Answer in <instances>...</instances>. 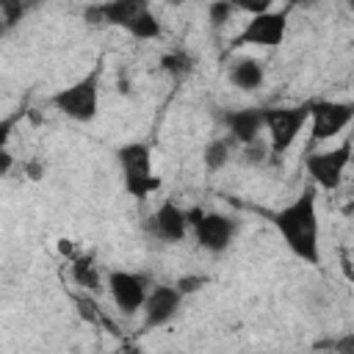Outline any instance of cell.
Here are the masks:
<instances>
[{
    "instance_id": "obj_12",
    "label": "cell",
    "mask_w": 354,
    "mask_h": 354,
    "mask_svg": "<svg viewBox=\"0 0 354 354\" xmlns=\"http://www.w3.org/2000/svg\"><path fill=\"white\" fill-rule=\"evenodd\" d=\"M224 124L235 141H241L243 147H252L260 141L266 116H263V108H235L224 113Z\"/></svg>"
},
{
    "instance_id": "obj_22",
    "label": "cell",
    "mask_w": 354,
    "mask_h": 354,
    "mask_svg": "<svg viewBox=\"0 0 354 354\" xmlns=\"http://www.w3.org/2000/svg\"><path fill=\"white\" fill-rule=\"evenodd\" d=\"M205 282H207V279H205V277H199V274H185V277H180V279H177V290H180L183 296H188V293H196Z\"/></svg>"
},
{
    "instance_id": "obj_15",
    "label": "cell",
    "mask_w": 354,
    "mask_h": 354,
    "mask_svg": "<svg viewBox=\"0 0 354 354\" xmlns=\"http://www.w3.org/2000/svg\"><path fill=\"white\" fill-rule=\"evenodd\" d=\"M72 279L77 282V288H83L86 293H100L102 290V282H100V274H97V266L91 257H77L75 266H72Z\"/></svg>"
},
{
    "instance_id": "obj_8",
    "label": "cell",
    "mask_w": 354,
    "mask_h": 354,
    "mask_svg": "<svg viewBox=\"0 0 354 354\" xmlns=\"http://www.w3.org/2000/svg\"><path fill=\"white\" fill-rule=\"evenodd\" d=\"M354 119V102L340 100H310V136L313 141H326L343 133Z\"/></svg>"
},
{
    "instance_id": "obj_23",
    "label": "cell",
    "mask_w": 354,
    "mask_h": 354,
    "mask_svg": "<svg viewBox=\"0 0 354 354\" xmlns=\"http://www.w3.org/2000/svg\"><path fill=\"white\" fill-rule=\"evenodd\" d=\"M335 351L337 354H354V335H346L335 343Z\"/></svg>"
},
{
    "instance_id": "obj_3",
    "label": "cell",
    "mask_w": 354,
    "mask_h": 354,
    "mask_svg": "<svg viewBox=\"0 0 354 354\" xmlns=\"http://www.w3.org/2000/svg\"><path fill=\"white\" fill-rule=\"evenodd\" d=\"M53 108L75 122H91L100 111V72H88L80 80L58 88L53 94Z\"/></svg>"
},
{
    "instance_id": "obj_25",
    "label": "cell",
    "mask_w": 354,
    "mask_h": 354,
    "mask_svg": "<svg viewBox=\"0 0 354 354\" xmlns=\"http://www.w3.org/2000/svg\"><path fill=\"white\" fill-rule=\"evenodd\" d=\"M348 8H351V11H354V0H351V3H348Z\"/></svg>"
},
{
    "instance_id": "obj_9",
    "label": "cell",
    "mask_w": 354,
    "mask_h": 354,
    "mask_svg": "<svg viewBox=\"0 0 354 354\" xmlns=\"http://www.w3.org/2000/svg\"><path fill=\"white\" fill-rule=\"evenodd\" d=\"M108 288H111V296H113L116 307L127 315L136 313V310H144L147 296H149L147 277L136 274V271H111L108 274Z\"/></svg>"
},
{
    "instance_id": "obj_14",
    "label": "cell",
    "mask_w": 354,
    "mask_h": 354,
    "mask_svg": "<svg viewBox=\"0 0 354 354\" xmlns=\"http://www.w3.org/2000/svg\"><path fill=\"white\" fill-rule=\"evenodd\" d=\"M227 77H230V83H232L235 88H241V91H254V88L263 86L266 72H263V64H260V61H254V58H238V61L230 66Z\"/></svg>"
},
{
    "instance_id": "obj_16",
    "label": "cell",
    "mask_w": 354,
    "mask_h": 354,
    "mask_svg": "<svg viewBox=\"0 0 354 354\" xmlns=\"http://www.w3.org/2000/svg\"><path fill=\"white\" fill-rule=\"evenodd\" d=\"M136 39H141V41H149V39H160V19L149 11V8H144L136 19H133V25L127 28Z\"/></svg>"
},
{
    "instance_id": "obj_18",
    "label": "cell",
    "mask_w": 354,
    "mask_h": 354,
    "mask_svg": "<svg viewBox=\"0 0 354 354\" xmlns=\"http://www.w3.org/2000/svg\"><path fill=\"white\" fill-rule=\"evenodd\" d=\"M160 66H163V72H169V75H174V77H185V75L194 69V61H191L188 53L171 50V53H166V55L160 58Z\"/></svg>"
},
{
    "instance_id": "obj_2",
    "label": "cell",
    "mask_w": 354,
    "mask_h": 354,
    "mask_svg": "<svg viewBox=\"0 0 354 354\" xmlns=\"http://www.w3.org/2000/svg\"><path fill=\"white\" fill-rule=\"evenodd\" d=\"M116 160H119V169H122L124 188L133 199L144 202L149 194H155L160 188V177L152 171V152H149L147 144L130 141V144L119 147Z\"/></svg>"
},
{
    "instance_id": "obj_4",
    "label": "cell",
    "mask_w": 354,
    "mask_h": 354,
    "mask_svg": "<svg viewBox=\"0 0 354 354\" xmlns=\"http://www.w3.org/2000/svg\"><path fill=\"white\" fill-rule=\"evenodd\" d=\"M263 116H266V130H268V141H271V155L279 158L296 144L299 133L310 122V102L263 108Z\"/></svg>"
},
{
    "instance_id": "obj_24",
    "label": "cell",
    "mask_w": 354,
    "mask_h": 354,
    "mask_svg": "<svg viewBox=\"0 0 354 354\" xmlns=\"http://www.w3.org/2000/svg\"><path fill=\"white\" fill-rule=\"evenodd\" d=\"M119 354H144V348H141L138 343H124V346L119 348Z\"/></svg>"
},
{
    "instance_id": "obj_20",
    "label": "cell",
    "mask_w": 354,
    "mask_h": 354,
    "mask_svg": "<svg viewBox=\"0 0 354 354\" xmlns=\"http://www.w3.org/2000/svg\"><path fill=\"white\" fill-rule=\"evenodd\" d=\"M22 3H17V0H3L0 3V14H3V22H6V28H14L19 19H22Z\"/></svg>"
},
{
    "instance_id": "obj_19",
    "label": "cell",
    "mask_w": 354,
    "mask_h": 354,
    "mask_svg": "<svg viewBox=\"0 0 354 354\" xmlns=\"http://www.w3.org/2000/svg\"><path fill=\"white\" fill-rule=\"evenodd\" d=\"M75 304H77V310H80V318H83V321H88V324H100V321H102V310L94 304V299H91L88 293L75 296Z\"/></svg>"
},
{
    "instance_id": "obj_11",
    "label": "cell",
    "mask_w": 354,
    "mask_h": 354,
    "mask_svg": "<svg viewBox=\"0 0 354 354\" xmlns=\"http://www.w3.org/2000/svg\"><path fill=\"white\" fill-rule=\"evenodd\" d=\"M183 304V293L177 285H155L144 304V326H163L169 324Z\"/></svg>"
},
{
    "instance_id": "obj_1",
    "label": "cell",
    "mask_w": 354,
    "mask_h": 354,
    "mask_svg": "<svg viewBox=\"0 0 354 354\" xmlns=\"http://www.w3.org/2000/svg\"><path fill=\"white\" fill-rule=\"evenodd\" d=\"M271 221L285 241V246L304 263H321V224H318V199L315 185H304L299 196L282 210L271 213Z\"/></svg>"
},
{
    "instance_id": "obj_5",
    "label": "cell",
    "mask_w": 354,
    "mask_h": 354,
    "mask_svg": "<svg viewBox=\"0 0 354 354\" xmlns=\"http://www.w3.org/2000/svg\"><path fill=\"white\" fill-rule=\"evenodd\" d=\"M288 33V11L271 8L266 14L249 17V22L241 28V33L232 39V47H279Z\"/></svg>"
},
{
    "instance_id": "obj_10",
    "label": "cell",
    "mask_w": 354,
    "mask_h": 354,
    "mask_svg": "<svg viewBox=\"0 0 354 354\" xmlns=\"http://www.w3.org/2000/svg\"><path fill=\"white\" fill-rule=\"evenodd\" d=\"M188 210H183L180 205H174V202H163L152 216H149V221H147V230L158 238V241H163V243H180L183 238H185V232H188Z\"/></svg>"
},
{
    "instance_id": "obj_21",
    "label": "cell",
    "mask_w": 354,
    "mask_h": 354,
    "mask_svg": "<svg viewBox=\"0 0 354 354\" xmlns=\"http://www.w3.org/2000/svg\"><path fill=\"white\" fill-rule=\"evenodd\" d=\"M232 11H235V3H224V0H218V3H210V6H207V17H210V22H213V25H221V22H227Z\"/></svg>"
},
{
    "instance_id": "obj_17",
    "label": "cell",
    "mask_w": 354,
    "mask_h": 354,
    "mask_svg": "<svg viewBox=\"0 0 354 354\" xmlns=\"http://www.w3.org/2000/svg\"><path fill=\"white\" fill-rule=\"evenodd\" d=\"M202 160L210 171H218L230 163V141L227 138H213L205 144V152H202Z\"/></svg>"
},
{
    "instance_id": "obj_13",
    "label": "cell",
    "mask_w": 354,
    "mask_h": 354,
    "mask_svg": "<svg viewBox=\"0 0 354 354\" xmlns=\"http://www.w3.org/2000/svg\"><path fill=\"white\" fill-rule=\"evenodd\" d=\"M147 8V3L141 0H113V3H100L86 8V19L88 22H105V25H116V28H130L133 19Z\"/></svg>"
},
{
    "instance_id": "obj_7",
    "label": "cell",
    "mask_w": 354,
    "mask_h": 354,
    "mask_svg": "<svg viewBox=\"0 0 354 354\" xmlns=\"http://www.w3.org/2000/svg\"><path fill=\"white\" fill-rule=\"evenodd\" d=\"M351 152H354V141L348 138L335 149H324V152L307 155V174L313 180V185L324 188V191L337 188L340 180H343V171H346V166L351 160Z\"/></svg>"
},
{
    "instance_id": "obj_6",
    "label": "cell",
    "mask_w": 354,
    "mask_h": 354,
    "mask_svg": "<svg viewBox=\"0 0 354 354\" xmlns=\"http://www.w3.org/2000/svg\"><path fill=\"white\" fill-rule=\"evenodd\" d=\"M188 221L194 224L196 243L213 254L230 249V243L238 232V221L227 213H205L202 207H194V210H188Z\"/></svg>"
}]
</instances>
